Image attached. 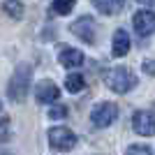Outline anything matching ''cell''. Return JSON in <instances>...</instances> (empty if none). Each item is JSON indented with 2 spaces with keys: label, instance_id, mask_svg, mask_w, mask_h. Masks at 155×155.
<instances>
[{
  "label": "cell",
  "instance_id": "obj_1",
  "mask_svg": "<svg viewBox=\"0 0 155 155\" xmlns=\"http://www.w3.org/2000/svg\"><path fill=\"white\" fill-rule=\"evenodd\" d=\"M30 79H32V67L28 63H21L16 70H14L12 79H9V86H7V97L12 102L21 104L28 97V91H30Z\"/></svg>",
  "mask_w": 155,
  "mask_h": 155
},
{
  "label": "cell",
  "instance_id": "obj_2",
  "mask_svg": "<svg viewBox=\"0 0 155 155\" xmlns=\"http://www.w3.org/2000/svg\"><path fill=\"white\" fill-rule=\"evenodd\" d=\"M104 81L118 95H125L137 86V77L130 67H111V70H107L104 72Z\"/></svg>",
  "mask_w": 155,
  "mask_h": 155
},
{
  "label": "cell",
  "instance_id": "obj_3",
  "mask_svg": "<svg viewBox=\"0 0 155 155\" xmlns=\"http://www.w3.org/2000/svg\"><path fill=\"white\" fill-rule=\"evenodd\" d=\"M49 146L53 150H60V153H67L77 146V134L72 132L70 127L65 125H58V127L49 130Z\"/></svg>",
  "mask_w": 155,
  "mask_h": 155
},
{
  "label": "cell",
  "instance_id": "obj_4",
  "mask_svg": "<svg viewBox=\"0 0 155 155\" xmlns=\"http://www.w3.org/2000/svg\"><path fill=\"white\" fill-rule=\"evenodd\" d=\"M116 118H118V107H116V102H100V104H95V107H93V111H91V123L95 125L97 130L109 127Z\"/></svg>",
  "mask_w": 155,
  "mask_h": 155
},
{
  "label": "cell",
  "instance_id": "obj_5",
  "mask_svg": "<svg viewBox=\"0 0 155 155\" xmlns=\"http://www.w3.org/2000/svg\"><path fill=\"white\" fill-rule=\"evenodd\" d=\"M70 30H72L74 37H79L81 42H86V44H95V39H97V26H95V21H93L91 16H79L70 26Z\"/></svg>",
  "mask_w": 155,
  "mask_h": 155
},
{
  "label": "cell",
  "instance_id": "obj_6",
  "mask_svg": "<svg viewBox=\"0 0 155 155\" xmlns=\"http://www.w3.org/2000/svg\"><path fill=\"white\" fill-rule=\"evenodd\" d=\"M132 130L139 137H155V111H137L132 116Z\"/></svg>",
  "mask_w": 155,
  "mask_h": 155
},
{
  "label": "cell",
  "instance_id": "obj_7",
  "mask_svg": "<svg viewBox=\"0 0 155 155\" xmlns=\"http://www.w3.org/2000/svg\"><path fill=\"white\" fill-rule=\"evenodd\" d=\"M132 26H134L139 37L153 35L155 32V12H150V9H139V12L134 14V19H132Z\"/></svg>",
  "mask_w": 155,
  "mask_h": 155
},
{
  "label": "cell",
  "instance_id": "obj_8",
  "mask_svg": "<svg viewBox=\"0 0 155 155\" xmlns=\"http://www.w3.org/2000/svg\"><path fill=\"white\" fill-rule=\"evenodd\" d=\"M60 97V88L53 81H49V79H44V81H39L37 86H35V100H37L39 104H51L56 102Z\"/></svg>",
  "mask_w": 155,
  "mask_h": 155
},
{
  "label": "cell",
  "instance_id": "obj_9",
  "mask_svg": "<svg viewBox=\"0 0 155 155\" xmlns=\"http://www.w3.org/2000/svg\"><path fill=\"white\" fill-rule=\"evenodd\" d=\"M58 60L63 67H81L84 65V53L72 46H60L58 49Z\"/></svg>",
  "mask_w": 155,
  "mask_h": 155
},
{
  "label": "cell",
  "instance_id": "obj_10",
  "mask_svg": "<svg viewBox=\"0 0 155 155\" xmlns=\"http://www.w3.org/2000/svg\"><path fill=\"white\" fill-rule=\"evenodd\" d=\"M127 51H130V35H127V30L118 28V30L114 32V42H111V53H114V58H123Z\"/></svg>",
  "mask_w": 155,
  "mask_h": 155
},
{
  "label": "cell",
  "instance_id": "obj_11",
  "mask_svg": "<svg viewBox=\"0 0 155 155\" xmlns=\"http://www.w3.org/2000/svg\"><path fill=\"white\" fill-rule=\"evenodd\" d=\"M93 5H95V9H97V12H102V14H109V16H114V14L123 12L125 0H93Z\"/></svg>",
  "mask_w": 155,
  "mask_h": 155
},
{
  "label": "cell",
  "instance_id": "obj_12",
  "mask_svg": "<svg viewBox=\"0 0 155 155\" xmlns=\"http://www.w3.org/2000/svg\"><path fill=\"white\" fill-rule=\"evenodd\" d=\"M2 12H5L9 19L19 21V19H23V2H21V0H5V2H2Z\"/></svg>",
  "mask_w": 155,
  "mask_h": 155
},
{
  "label": "cell",
  "instance_id": "obj_13",
  "mask_svg": "<svg viewBox=\"0 0 155 155\" xmlns=\"http://www.w3.org/2000/svg\"><path fill=\"white\" fill-rule=\"evenodd\" d=\"M86 86V79L81 77V74H67L65 77V88L70 93H81Z\"/></svg>",
  "mask_w": 155,
  "mask_h": 155
},
{
  "label": "cell",
  "instance_id": "obj_14",
  "mask_svg": "<svg viewBox=\"0 0 155 155\" xmlns=\"http://www.w3.org/2000/svg\"><path fill=\"white\" fill-rule=\"evenodd\" d=\"M74 5H77V0H53V5H51V9L56 14H70L72 9H74Z\"/></svg>",
  "mask_w": 155,
  "mask_h": 155
},
{
  "label": "cell",
  "instance_id": "obj_15",
  "mask_svg": "<svg viewBox=\"0 0 155 155\" xmlns=\"http://www.w3.org/2000/svg\"><path fill=\"white\" fill-rule=\"evenodd\" d=\"M9 137H12V118H0V143L9 141Z\"/></svg>",
  "mask_w": 155,
  "mask_h": 155
},
{
  "label": "cell",
  "instance_id": "obj_16",
  "mask_svg": "<svg viewBox=\"0 0 155 155\" xmlns=\"http://www.w3.org/2000/svg\"><path fill=\"white\" fill-rule=\"evenodd\" d=\"M125 155H153L150 146H143V143H134V146H127Z\"/></svg>",
  "mask_w": 155,
  "mask_h": 155
},
{
  "label": "cell",
  "instance_id": "obj_17",
  "mask_svg": "<svg viewBox=\"0 0 155 155\" xmlns=\"http://www.w3.org/2000/svg\"><path fill=\"white\" fill-rule=\"evenodd\" d=\"M65 116H67V107H65V104H56V107L49 109V118H51V120H60V118H65Z\"/></svg>",
  "mask_w": 155,
  "mask_h": 155
},
{
  "label": "cell",
  "instance_id": "obj_18",
  "mask_svg": "<svg viewBox=\"0 0 155 155\" xmlns=\"http://www.w3.org/2000/svg\"><path fill=\"white\" fill-rule=\"evenodd\" d=\"M141 67H143V72L148 74V77H155V60H150V58H146L141 63Z\"/></svg>",
  "mask_w": 155,
  "mask_h": 155
},
{
  "label": "cell",
  "instance_id": "obj_19",
  "mask_svg": "<svg viewBox=\"0 0 155 155\" xmlns=\"http://www.w3.org/2000/svg\"><path fill=\"white\" fill-rule=\"evenodd\" d=\"M141 5H155V0H139Z\"/></svg>",
  "mask_w": 155,
  "mask_h": 155
},
{
  "label": "cell",
  "instance_id": "obj_20",
  "mask_svg": "<svg viewBox=\"0 0 155 155\" xmlns=\"http://www.w3.org/2000/svg\"><path fill=\"white\" fill-rule=\"evenodd\" d=\"M0 109H2V104H0Z\"/></svg>",
  "mask_w": 155,
  "mask_h": 155
}]
</instances>
